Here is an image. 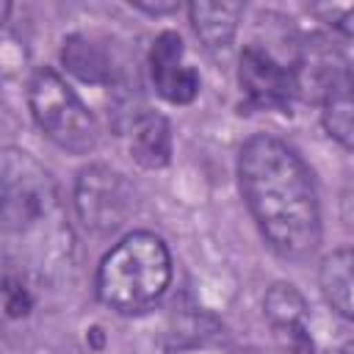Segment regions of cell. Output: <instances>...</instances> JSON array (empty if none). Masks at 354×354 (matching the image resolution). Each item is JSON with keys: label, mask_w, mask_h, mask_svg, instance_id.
Listing matches in <instances>:
<instances>
[{"label": "cell", "mask_w": 354, "mask_h": 354, "mask_svg": "<svg viewBox=\"0 0 354 354\" xmlns=\"http://www.w3.org/2000/svg\"><path fill=\"white\" fill-rule=\"evenodd\" d=\"M3 252L8 271L53 282L72 266V230L50 171L22 149H6L0 163Z\"/></svg>", "instance_id": "1"}, {"label": "cell", "mask_w": 354, "mask_h": 354, "mask_svg": "<svg viewBox=\"0 0 354 354\" xmlns=\"http://www.w3.org/2000/svg\"><path fill=\"white\" fill-rule=\"evenodd\" d=\"M133 158L147 169H160L171 158V130L160 113H144L133 124L130 138Z\"/></svg>", "instance_id": "12"}, {"label": "cell", "mask_w": 354, "mask_h": 354, "mask_svg": "<svg viewBox=\"0 0 354 354\" xmlns=\"http://www.w3.org/2000/svg\"><path fill=\"white\" fill-rule=\"evenodd\" d=\"M61 61L75 77H80L86 83H111L113 80L111 55L97 41H91L86 36H69L64 41Z\"/></svg>", "instance_id": "13"}, {"label": "cell", "mask_w": 354, "mask_h": 354, "mask_svg": "<svg viewBox=\"0 0 354 354\" xmlns=\"http://www.w3.org/2000/svg\"><path fill=\"white\" fill-rule=\"evenodd\" d=\"M238 80L246 100L263 111H285L299 94L296 69L282 64L271 50L249 44L241 53Z\"/></svg>", "instance_id": "6"}, {"label": "cell", "mask_w": 354, "mask_h": 354, "mask_svg": "<svg viewBox=\"0 0 354 354\" xmlns=\"http://www.w3.org/2000/svg\"><path fill=\"white\" fill-rule=\"evenodd\" d=\"M324 127L343 147L354 149V53H348L340 75L321 97Z\"/></svg>", "instance_id": "9"}, {"label": "cell", "mask_w": 354, "mask_h": 354, "mask_svg": "<svg viewBox=\"0 0 354 354\" xmlns=\"http://www.w3.org/2000/svg\"><path fill=\"white\" fill-rule=\"evenodd\" d=\"M75 207L88 230L113 232L133 213V188L119 171L97 163L77 174Z\"/></svg>", "instance_id": "5"}, {"label": "cell", "mask_w": 354, "mask_h": 354, "mask_svg": "<svg viewBox=\"0 0 354 354\" xmlns=\"http://www.w3.org/2000/svg\"><path fill=\"white\" fill-rule=\"evenodd\" d=\"M243 199L263 238L282 257L301 260L321 241V213L304 160L268 133L252 136L238 155Z\"/></svg>", "instance_id": "2"}, {"label": "cell", "mask_w": 354, "mask_h": 354, "mask_svg": "<svg viewBox=\"0 0 354 354\" xmlns=\"http://www.w3.org/2000/svg\"><path fill=\"white\" fill-rule=\"evenodd\" d=\"M266 315L293 354L313 351V340L307 335V307L293 285H274L266 293Z\"/></svg>", "instance_id": "8"}, {"label": "cell", "mask_w": 354, "mask_h": 354, "mask_svg": "<svg viewBox=\"0 0 354 354\" xmlns=\"http://www.w3.org/2000/svg\"><path fill=\"white\" fill-rule=\"evenodd\" d=\"M171 257L155 232L124 235L97 268V296L116 313L149 310L169 288Z\"/></svg>", "instance_id": "3"}, {"label": "cell", "mask_w": 354, "mask_h": 354, "mask_svg": "<svg viewBox=\"0 0 354 354\" xmlns=\"http://www.w3.org/2000/svg\"><path fill=\"white\" fill-rule=\"evenodd\" d=\"M3 293H6V313H8L11 318L28 315L33 299H30V290L25 288V282H22L19 274L6 271V288H3Z\"/></svg>", "instance_id": "14"}, {"label": "cell", "mask_w": 354, "mask_h": 354, "mask_svg": "<svg viewBox=\"0 0 354 354\" xmlns=\"http://www.w3.org/2000/svg\"><path fill=\"white\" fill-rule=\"evenodd\" d=\"M196 36L210 50H227L235 39L238 19L243 14L241 3H191L188 8Z\"/></svg>", "instance_id": "10"}, {"label": "cell", "mask_w": 354, "mask_h": 354, "mask_svg": "<svg viewBox=\"0 0 354 354\" xmlns=\"http://www.w3.org/2000/svg\"><path fill=\"white\" fill-rule=\"evenodd\" d=\"M28 102L41 133L72 155H88L97 147V122L69 83L53 72L39 69L28 86Z\"/></svg>", "instance_id": "4"}, {"label": "cell", "mask_w": 354, "mask_h": 354, "mask_svg": "<svg viewBox=\"0 0 354 354\" xmlns=\"http://www.w3.org/2000/svg\"><path fill=\"white\" fill-rule=\"evenodd\" d=\"M321 290L326 301L354 321V249H337L324 257L321 271H318Z\"/></svg>", "instance_id": "11"}, {"label": "cell", "mask_w": 354, "mask_h": 354, "mask_svg": "<svg viewBox=\"0 0 354 354\" xmlns=\"http://www.w3.org/2000/svg\"><path fill=\"white\" fill-rule=\"evenodd\" d=\"M149 69L155 88L163 100L174 105H185L199 91V75L183 61V41L177 33L166 30L155 39L149 53Z\"/></svg>", "instance_id": "7"}]
</instances>
